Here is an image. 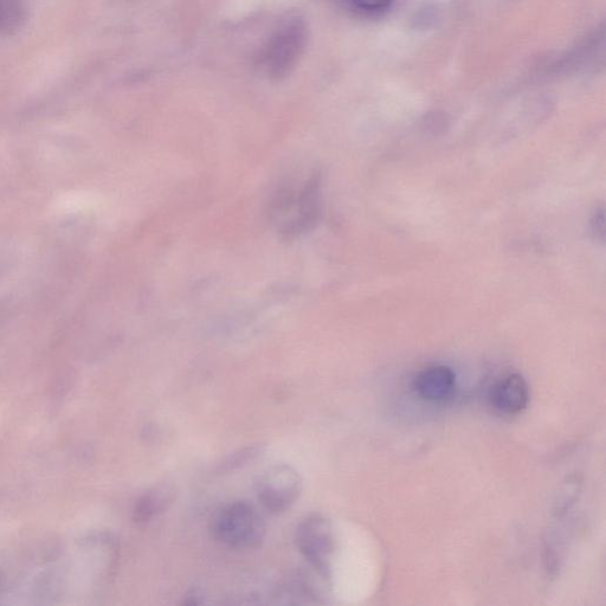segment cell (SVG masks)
<instances>
[{
	"mask_svg": "<svg viewBox=\"0 0 606 606\" xmlns=\"http://www.w3.org/2000/svg\"><path fill=\"white\" fill-rule=\"evenodd\" d=\"M309 28L299 15L283 19L272 32L261 51V66L274 81H282L292 74L305 54Z\"/></svg>",
	"mask_w": 606,
	"mask_h": 606,
	"instance_id": "1",
	"label": "cell"
},
{
	"mask_svg": "<svg viewBox=\"0 0 606 606\" xmlns=\"http://www.w3.org/2000/svg\"><path fill=\"white\" fill-rule=\"evenodd\" d=\"M212 537L234 550L256 549L267 534L266 522L246 501L231 502L218 509L210 522Z\"/></svg>",
	"mask_w": 606,
	"mask_h": 606,
	"instance_id": "2",
	"label": "cell"
},
{
	"mask_svg": "<svg viewBox=\"0 0 606 606\" xmlns=\"http://www.w3.org/2000/svg\"><path fill=\"white\" fill-rule=\"evenodd\" d=\"M295 544L301 556L322 578H330L335 549L330 521L320 514L309 515L296 528Z\"/></svg>",
	"mask_w": 606,
	"mask_h": 606,
	"instance_id": "3",
	"label": "cell"
},
{
	"mask_svg": "<svg viewBox=\"0 0 606 606\" xmlns=\"http://www.w3.org/2000/svg\"><path fill=\"white\" fill-rule=\"evenodd\" d=\"M302 489L301 475L288 464H275L268 468L256 483L257 499L268 513L274 515L288 512L300 499Z\"/></svg>",
	"mask_w": 606,
	"mask_h": 606,
	"instance_id": "4",
	"label": "cell"
},
{
	"mask_svg": "<svg viewBox=\"0 0 606 606\" xmlns=\"http://www.w3.org/2000/svg\"><path fill=\"white\" fill-rule=\"evenodd\" d=\"M412 388L424 401L444 402L455 393L456 376L448 366H430L418 373Z\"/></svg>",
	"mask_w": 606,
	"mask_h": 606,
	"instance_id": "5",
	"label": "cell"
},
{
	"mask_svg": "<svg viewBox=\"0 0 606 606\" xmlns=\"http://www.w3.org/2000/svg\"><path fill=\"white\" fill-rule=\"evenodd\" d=\"M495 410L504 415H517L526 409L530 401V390L526 380L518 373L499 380L489 395Z\"/></svg>",
	"mask_w": 606,
	"mask_h": 606,
	"instance_id": "6",
	"label": "cell"
},
{
	"mask_svg": "<svg viewBox=\"0 0 606 606\" xmlns=\"http://www.w3.org/2000/svg\"><path fill=\"white\" fill-rule=\"evenodd\" d=\"M176 499V491L169 485L154 487L137 501L134 507L133 520L135 524L147 525L165 513Z\"/></svg>",
	"mask_w": 606,
	"mask_h": 606,
	"instance_id": "7",
	"label": "cell"
},
{
	"mask_svg": "<svg viewBox=\"0 0 606 606\" xmlns=\"http://www.w3.org/2000/svg\"><path fill=\"white\" fill-rule=\"evenodd\" d=\"M27 17L25 0H0V35L17 34L27 22Z\"/></svg>",
	"mask_w": 606,
	"mask_h": 606,
	"instance_id": "8",
	"label": "cell"
},
{
	"mask_svg": "<svg viewBox=\"0 0 606 606\" xmlns=\"http://www.w3.org/2000/svg\"><path fill=\"white\" fill-rule=\"evenodd\" d=\"M264 446L257 444V446H248L232 453L225 459L221 464H218V473H230L236 469H240L244 466H248V463L254 462L262 456Z\"/></svg>",
	"mask_w": 606,
	"mask_h": 606,
	"instance_id": "9",
	"label": "cell"
},
{
	"mask_svg": "<svg viewBox=\"0 0 606 606\" xmlns=\"http://www.w3.org/2000/svg\"><path fill=\"white\" fill-rule=\"evenodd\" d=\"M351 10L363 16H379L388 12L395 0H346Z\"/></svg>",
	"mask_w": 606,
	"mask_h": 606,
	"instance_id": "10",
	"label": "cell"
}]
</instances>
